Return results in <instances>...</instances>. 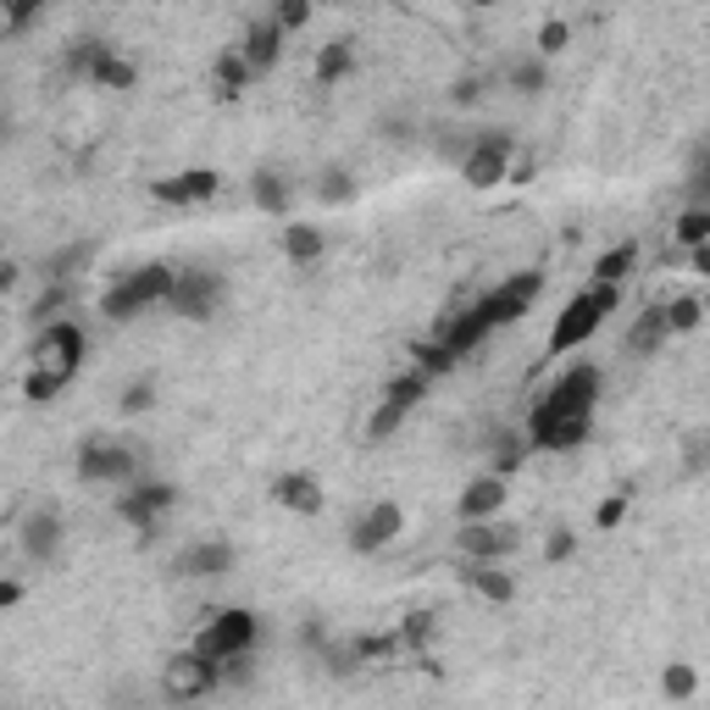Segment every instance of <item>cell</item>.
Wrapping results in <instances>:
<instances>
[{"label":"cell","instance_id":"obj_46","mask_svg":"<svg viewBox=\"0 0 710 710\" xmlns=\"http://www.w3.org/2000/svg\"><path fill=\"white\" fill-rule=\"evenodd\" d=\"M0 12H7V28L17 34V28L39 23V0H0Z\"/></svg>","mask_w":710,"mask_h":710},{"label":"cell","instance_id":"obj_14","mask_svg":"<svg viewBox=\"0 0 710 710\" xmlns=\"http://www.w3.org/2000/svg\"><path fill=\"white\" fill-rule=\"evenodd\" d=\"M400 532H405V511L394 500H378V505H367L362 516L350 522V550L355 555H378V550H389L400 539Z\"/></svg>","mask_w":710,"mask_h":710},{"label":"cell","instance_id":"obj_44","mask_svg":"<svg viewBox=\"0 0 710 710\" xmlns=\"http://www.w3.org/2000/svg\"><path fill=\"white\" fill-rule=\"evenodd\" d=\"M68 301H73V289H68V283H50V289L39 294V306H34V317H39V322H56V311H62Z\"/></svg>","mask_w":710,"mask_h":710},{"label":"cell","instance_id":"obj_51","mask_svg":"<svg viewBox=\"0 0 710 710\" xmlns=\"http://www.w3.org/2000/svg\"><path fill=\"white\" fill-rule=\"evenodd\" d=\"M688 267H694V272H710V245H699V250H688Z\"/></svg>","mask_w":710,"mask_h":710},{"label":"cell","instance_id":"obj_38","mask_svg":"<svg viewBox=\"0 0 710 710\" xmlns=\"http://www.w3.org/2000/svg\"><path fill=\"white\" fill-rule=\"evenodd\" d=\"M73 378H62V372H50V367H34L28 372V383H23V400H34V405H50L56 394H62Z\"/></svg>","mask_w":710,"mask_h":710},{"label":"cell","instance_id":"obj_30","mask_svg":"<svg viewBox=\"0 0 710 710\" xmlns=\"http://www.w3.org/2000/svg\"><path fill=\"white\" fill-rule=\"evenodd\" d=\"M661 694H666L672 705H688V699L699 694V666H694V661H666V672H661Z\"/></svg>","mask_w":710,"mask_h":710},{"label":"cell","instance_id":"obj_25","mask_svg":"<svg viewBox=\"0 0 710 710\" xmlns=\"http://www.w3.org/2000/svg\"><path fill=\"white\" fill-rule=\"evenodd\" d=\"M428 389H433V378H423L417 367H411V372L389 378V389H383V405H394V411H405V417H411V411H417V405L428 400Z\"/></svg>","mask_w":710,"mask_h":710},{"label":"cell","instance_id":"obj_13","mask_svg":"<svg viewBox=\"0 0 710 710\" xmlns=\"http://www.w3.org/2000/svg\"><path fill=\"white\" fill-rule=\"evenodd\" d=\"M17 544H23V555H28L34 566H50L56 555H62V544H68L62 505H34V511L23 516V527H17Z\"/></svg>","mask_w":710,"mask_h":710},{"label":"cell","instance_id":"obj_37","mask_svg":"<svg viewBox=\"0 0 710 710\" xmlns=\"http://www.w3.org/2000/svg\"><path fill=\"white\" fill-rule=\"evenodd\" d=\"M566 45H572V23H561V17L539 23V34H532V56H539V62H550V56H561Z\"/></svg>","mask_w":710,"mask_h":710},{"label":"cell","instance_id":"obj_33","mask_svg":"<svg viewBox=\"0 0 710 710\" xmlns=\"http://www.w3.org/2000/svg\"><path fill=\"white\" fill-rule=\"evenodd\" d=\"M317 200H322V206H350V200H355V178H350L344 167H322V172H317Z\"/></svg>","mask_w":710,"mask_h":710},{"label":"cell","instance_id":"obj_20","mask_svg":"<svg viewBox=\"0 0 710 710\" xmlns=\"http://www.w3.org/2000/svg\"><path fill=\"white\" fill-rule=\"evenodd\" d=\"M272 500H278L283 511L317 516V511H322V483L311 478V472H283V478L272 483Z\"/></svg>","mask_w":710,"mask_h":710},{"label":"cell","instance_id":"obj_29","mask_svg":"<svg viewBox=\"0 0 710 710\" xmlns=\"http://www.w3.org/2000/svg\"><path fill=\"white\" fill-rule=\"evenodd\" d=\"M211 78H217V95L233 100V95H245V84H250L256 73L245 68V56H240V50H222V56H217V68H211Z\"/></svg>","mask_w":710,"mask_h":710},{"label":"cell","instance_id":"obj_2","mask_svg":"<svg viewBox=\"0 0 710 710\" xmlns=\"http://www.w3.org/2000/svg\"><path fill=\"white\" fill-rule=\"evenodd\" d=\"M600 389H605V378H600V367H595V362L566 367V372L550 383V394H544L539 405H532L527 428H544V423H572V417H595Z\"/></svg>","mask_w":710,"mask_h":710},{"label":"cell","instance_id":"obj_1","mask_svg":"<svg viewBox=\"0 0 710 710\" xmlns=\"http://www.w3.org/2000/svg\"><path fill=\"white\" fill-rule=\"evenodd\" d=\"M172 278H178V267H167V261H145V267L123 272V278L100 294V317H106V322H134L139 311L167 306Z\"/></svg>","mask_w":710,"mask_h":710},{"label":"cell","instance_id":"obj_23","mask_svg":"<svg viewBox=\"0 0 710 710\" xmlns=\"http://www.w3.org/2000/svg\"><path fill=\"white\" fill-rule=\"evenodd\" d=\"M322 245H328V240H322L317 222H289V228H283V256H289L294 267H311V261L322 256Z\"/></svg>","mask_w":710,"mask_h":710},{"label":"cell","instance_id":"obj_36","mask_svg":"<svg viewBox=\"0 0 710 710\" xmlns=\"http://www.w3.org/2000/svg\"><path fill=\"white\" fill-rule=\"evenodd\" d=\"M106 56H111L106 39H73V45H68V68H73L78 78H89V73L106 62Z\"/></svg>","mask_w":710,"mask_h":710},{"label":"cell","instance_id":"obj_48","mask_svg":"<svg viewBox=\"0 0 710 710\" xmlns=\"http://www.w3.org/2000/svg\"><path fill=\"white\" fill-rule=\"evenodd\" d=\"M622 516H627V494L616 489L611 500H600V511H595V527H605V532H611V527H616Z\"/></svg>","mask_w":710,"mask_h":710},{"label":"cell","instance_id":"obj_31","mask_svg":"<svg viewBox=\"0 0 710 710\" xmlns=\"http://www.w3.org/2000/svg\"><path fill=\"white\" fill-rule=\"evenodd\" d=\"M661 317H666V333H694L705 322V301L699 294H677V301L661 306Z\"/></svg>","mask_w":710,"mask_h":710},{"label":"cell","instance_id":"obj_6","mask_svg":"<svg viewBox=\"0 0 710 710\" xmlns=\"http://www.w3.org/2000/svg\"><path fill=\"white\" fill-rule=\"evenodd\" d=\"M139 466H145V455L134 444H117V439H84L78 461H73V472L84 483H134Z\"/></svg>","mask_w":710,"mask_h":710},{"label":"cell","instance_id":"obj_49","mask_svg":"<svg viewBox=\"0 0 710 710\" xmlns=\"http://www.w3.org/2000/svg\"><path fill=\"white\" fill-rule=\"evenodd\" d=\"M12 605H23V583L17 577H0V611H12Z\"/></svg>","mask_w":710,"mask_h":710},{"label":"cell","instance_id":"obj_41","mask_svg":"<svg viewBox=\"0 0 710 710\" xmlns=\"http://www.w3.org/2000/svg\"><path fill=\"white\" fill-rule=\"evenodd\" d=\"M178 184H184L189 206H200V200H211V195L222 189V172H211V167H189V172H178Z\"/></svg>","mask_w":710,"mask_h":710},{"label":"cell","instance_id":"obj_5","mask_svg":"<svg viewBox=\"0 0 710 710\" xmlns=\"http://www.w3.org/2000/svg\"><path fill=\"white\" fill-rule=\"evenodd\" d=\"M256 638H261V622H256V611H245V605H228V611H217L206 627H200V638H195V649L206 661H233V656H250L256 649Z\"/></svg>","mask_w":710,"mask_h":710},{"label":"cell","instance_id":"obj_10","mask_svg":"<svg viewBox=\"0 0 710 710\" xmlns=\"http://www.w3.org/2000/svg\"><path fill=\"white\" fill-rule=\"evenodd\" d=\"M511 150H516V139H511L505 128H489V134L472 139V150L461 156L466 189H494V184H505V178H511Z\"/></svg>","mask_w":710,"mask_h":710},{"label":"cell","instance_id":"obj_27","mask_svg":"<svg viewBox=\"0 0 710 710\" xmlns=\"http://www.w3.org/2000/svg\"><path fill=\"white\" fill-rule=\"evenodd\" d=\"M633 267H638V245L622 240V245H611V250L595 261V283H616V289H622V283L633 278Z\"/></svg>","mask_w":710,"mask_h":710},{"label":"cell","instance_id":"obj_21","mask_svg":"<svg viewBox=\"0 0 710 710\" xmlns=\"http://www.w3.org/2000/svg\"><path fill=\"white\" fill-rule=\"evenodd\" d=\"M461 583L472 588V595H483L489 605H511L516 600V577L505 572V566H461Z\"/></svg>","mask_w":710,"mask_h":710},{"label":"cell","instance_id":"obj_17","mask_svg":"<svg viewBox=\"0 0 710 710\" xmlns=\"http://www.w3.org/2000/svg\"><path fill=\"white\" fill-rule=\"evenodd\" d=\"M233 50L245 56V68H250V73H272V68H278V56H283V34H278L272 17H256V23L245 28V39L233 45Z\"/></svg>","mask_w":710,"mask_h":710},{"label":"cell","instance_id":"obj_32","mask_svg":"<svg viewBox=\"0 0 710 710\" xmlns=\"http://www.w3.org/2000/svg\"><path fill=\"white\" fill-rule=\"evenodd\" d=\"M89 84H95V89H134V84H139V68H134V62H123V56L111 50L106 62L89 73Z\"/></svg>","mask_w":710,"mask_h":710},{"label":"cell","instance_id":"obj_19","mask_svg":"<svg viewBox=\"0 0 710 710\" xmlns=\"http://www.w3.org/2000/svg\"><path fill=\"white\" fill-rule=\"evenodd\" d=\"M500 511H505V483L489 478V472L461 489V522H494Z\"/></svg>","mask_w":710,"mask_h":710},{"label":"cell","instance_id":"obj_47","mask_svg":"<svg viewBox=\"0 0 710 710\" xmlns=\"http://www.w3.org/2000/svg\"><path fill=\"white\" fill-rule=\"evenodd\" d=\"M400 423H405V411H394V405H383V400H378L372 423H367V439H389V433H394Z\"/></svg>","mask_w":710,"mask_h":710},{"label":"cell","instance_id":"obj_52","mask_svg":"<svg viewBox=\"0 0 710 710\" xmlns=\"http://www.w3.org/2000/svg\"><path fill=\"white\" fill-rule=\"evenodd\" d=\"M12 278H17V267H0V294L12 289Z\"/></svg>","mask_w":710,"mask_h":710},{"label":"cell","instance_id":"obj_4","mask_svg":"<svg viewBox=\"0 0 710 710\" xmlns=\"http://www.w3.org/2000/svg\"><path fill=\"white\" fill-rule=\"evenodd\" d=\"M222 301H228L222 272H211V267H178L172 294H167V311L184 317V322H211L222 311Z\"/></svg>","mask_w":710,"mask_h":710},{"label":"cell","instance_id":"obj_39","mask_svg":"<svg viewBox=\"0 0 710 710\" xmlns=\"http://www.w3.org/2000/svg\"><path fill=\"white\" fill-rule=\"evenodd\" d=\"M411 355H417V372H423V378H450V372L461 367V362H450L433 339H417V344H411Z\"/></svg>","mask_w":710,"mask_h":710},{"label":"cell","instance_id":"obj_16","mask_svg":"<svg viewBox=\"0 0 710 710\" xmlns=\"http://www.w3.org/2000/svg\"><path fill=\"white\" fill-rule=\"evenodd\" d=\"M233 566H240V550H233L228 539H200V544H189L184 555H178V572L184 577H228Z\"/></svg>","mask_w":710,"mask_h":710},{"label":"cell","instance_id":"obj_26","mask_svg":"<svg viewBox=\"0 0 710 710\" xmlns=\"http://www.w3.org/2000/svg\"><path fill=\"white\" fill-rule=\"evenodd\" d=\"M505 84L516 95H544L550 89V62H539V56H516V62L505 68Z\"/></svg>","mask_w":710,"mask_h":710},{"label":"cell","instance_id":"obj_9","mask_svg":"<svg viewBox=\"0 0 710 710\" xmlns=\"http://www.w3.org/2000/svg\"><path fill=\"white\" fill-rule=\"evenodd\" d=\"M544 294V272L532 267V272H511L505 283H494L483 301H478V311H483V322L489 328H511V322H522L527 311H532V301Z\"/></svg>","mask_w":710,"mask_h":710},{"label":"cell","instance_id":"obj_43","mask_svg":"<svg viewBox=\"0 0 710 710\" xmlns=\"http://www.w3.org/2000/svg\"><path fill=\"white\" fill-rule=\"evenodd\" d=\"M117 405H123L128 417H139V411H150V405H156V378H134V383L123 389V400H117Z\"/></svg>","mask_w":710,"mask_h":710},{"label":"cell","instance_id":"obj_28","mask_svg":"<svg viewBox=\"0 0 710 710\" xmlns=\"http://www.w3.org/2000/svg\"><path fill=\"white\" fill-rule=\"evenodd\" d=\"M666 339H672V333H666V317H661V306H649V311L633 322V333H627V350H633V355H656Z\"/></svg>","mask_w":710,"mask_h":710},{"label":"cell","instance_id":"obj_7","mask_svg":"<svg viewBox=\"0 0 710 710\" xmlns=\"http://www.w3.org/2000/svg\"><path fill=\"white\" fill-rule=\"evenodd\" d=\"M222 683H217V661H206L200 649H178V656L161 666V694H167V705H195V699H206V694H217Z\"/></svg>","mask_w":710,"mask_h":710},{"label":"cell","instance_id":"obj_45","mask_svg":"<svg viewBox=\"0 0 710 710\" xmlns=\"http://www.w3.org/2000/svg\"><path fill=\"white\" fill-rule=\"evenodd\" d=\"M544 555L561 566V561H572L577 555V532L572 527H550V539H544Z\"/></svg>","mask_w":710,"mask_h":710},{"label":"cell","instance_id":"obj_8","mask_svg":"<svg viewBox=\"0 0 710 710\" xmlns=\"http://www.w3.org/2000/svg\"><path fill=\"white\" fill-rule=\"evenodd\" d=\"M172 505H178V489L161 483V478H134L123 494H117V516H123L139 539H156V527H161V516Z\"/></svg>","mask_w":710,"mask_h":710},{"label":"cell","instance_id":"obj_22","mask_svg":"<svg viewBox=\"0 0 710 710\" xmlns=\"http://www.w3.org/2000/svg\"><path fill=\"white\" fill-rule=\"evenodd\" d=\"M250 200H256L267 217H289V200H294V195H289V178L272 172V167H256V172H250Z\"/></svg>","mask_w":710,"mask_h":710},{"label":"cell","instance_id":"obj_18","mask_svg":"<svg viewBox=\"0 0 710 710\" xmlns=\"http://www.w3.org/2000/svg\"><path fill=\"white\" fill-rule=\"evenodd\" d=\"M595 433V417H572V423H544V428H527V450H544V455H572L588 444Z\"/></svg>","mask_w":710,"mask_h":710},{"label":"cell","instance_id":"obj_24","mask_svg":"<svg viewBox=\"0 0 710 710\" xmlns=\"http://www.w3.org/2000/svg\"><path fill=\"white\" fill-rule=\"evenodd\" d=\"M350 73H355V45H350V39H328V45L317 50V84L333 89V84L350 78Z\"/></svg>","mask_w":710,"mask_h":710},{"label":"cell","instance_id":"obj_3","mask_svg":"<svg viewBox=\"0 0 710 710\" xmlns=\"http://www.w3.org/2000/svg\"><path fill=\"white\" fill-rule=\"evenodd\" d=\"M611 311H622V289H616V283H595V289H583L577 301H566V311H561L555 328H550V355H572L577 344H588V339L605 328Z\"/></svg>","mask_w":710,"mask_h":710},{"label":"cell","instance_id":"obj_54","mask_svg":"<svg viewBox=\"0 0 710 710\" xmlns=\"http://www.w3.org/2000/svg\"><path fill=\"white\" fill-rule=\"evenodd\" d=\"M172 710H178V705H172Z\"/></svg>","mask_w":710,"mask_h":710},{"label":"cell","instance_id":"obj_42","mask_svg":"<svg viewBox=\"0 0 710 710\" xmlns=\"http://www.w3.org/2000/svg\"><path fill=\"white\" fill-rule=\"evenodd\" d=\"M272 23H278V34H294V28H306V23H311V0H278Z\"/></svg>","mask_w":710,"mask_h":710},{"label":"cell","instance_id":"obj_15","mask_svg":"<svg viewBox=\"0 0 710 710\" xmlns=\"http://www.w3.org/2000/svg\"><path fill=\"white\" fill-rule=\"evenodd\" d=\"M494 328L483 322V311L472 306V311H450V317H439V328H433V344L450 355V362H461V355H472L483 339H489Z\"/></svg>","mask_w":710,"mask_h":710},{"label":"cell","instance_id":"obj_53","mask_svg":"<svg viewBox=\"0 0 710 710\" xmlns=\"http://www.w3.org/2000/svg\"><path fill=\"white\" fill-rule=\"evenodd\" d=\"M7 34H12V28H7V12H0V39H7Z\"/></svg>","mask_w":710,"mask_h":710},{"label":"cell","instance_id":"obj_11","mask_svg":"<svg viewBox=\"0 0 710 710\" xmlns=\"http://www.w3.org/2000/svg\"><path fill=\"white\" fill-rule=\"evenodd\" d=\"M455 544H461V555H466L472 566H505V561L522 550V532H516L505 516H494V522H461Z\"/></svg>","mask_w":710,"mask_h":710},{"label":"cell","instance_id":"obj_34","mask_svg":"<svg viewBox=\"0 0 710 710\" xmlns=\"http://www.w3.org/2000/svg\"><path fill=\"white\" fill-rule=\"evenodd\" d=\"M677 245H683V250L710 245V206H683V217H677Z\"/></svg>","mask_w":710,"mask_h":710},{"label":"cell","instance_id":"obj_50","mask_svg":"<svg viewBox=\"0 0 710 710\" xmlns=\"http://www.w3.org/2000/svg\"><path fill=\"white\" fill-rule=\"evenodd\" d=\"M478 95H483V84H478V78H461V84H455V106H472Z\"/></svg>","mask_w":710,"mask_h":710},{"label":"cell","instance_id":"obj_40","mask_svg":"<svg viewBox=\"0 0 710 710\" xmlns=\"http://www.w3.org/2000/svg\"><path fill=\"white\" fill-rule=\"evenodd\" d=\"M89 256H95V250H89L84 240L68 245V250H56V256H45V278H50V283H68V278L78 272V261H89Z\"/></svg>","mask_w":710,"mask_h":710},{"label":"cell","instance_id":"obj_12","mask_svg":"<svg viewBox=\"0 0 710 710\" xmlns=\"http://www.w3.org/2000/svg\"><path fill=\"white\" fill-rule=\"evenodd\" d=\"M84 350H89L84 328H78V322H68V317H56V322H45V328H39L34 362H39V367H50V372H62V378H78Z\"/></svg>","mask_w":710,"mask_h":710},{"label":"cell","instance_id":"obj_35","mask_svg":"<svg viewBox=\"0 0 710 710\" xmlns=\"http://www.w3.org/2000/svg\"><path fill=\"white\" fill-rule=\"evenodd\" d=\"M489 450H494V466H489V478H500V483L511 478V472L522 466V455H527V444H522L516 433H494V444H489Z\"/></svg>","mask_w":710,"mask_h":710}]
</instances>
